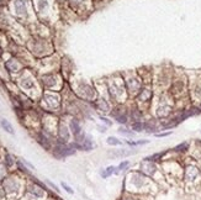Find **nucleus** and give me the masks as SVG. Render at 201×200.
<instances>
[{
    "label": "nucleus",
    "instance_id": "nucleus-1",
    "mask_svg": "<svg viewBox=\"0 0 201 200\" xmlns=\"http://www.w3.org/2000/svg\"><path fill=\"white\" fill-rule=\"evenodd\" d=\"M159 188V184L153 179L146 175L140 169H130L125 173L123 183H122V193L132 194L137 196L154 195Z\"/></svg>",
    "mask_w": 201,
    "mask_h": 200
},
{
    "label": "nucleus",
    "instance_id": "nucleus-2",
    "mask_svg": "<svg viewBox=\"0 0 201 200\" xmlns=\"http://www.w3.org/2000/svg\"><path fill=\"white\" fill-rule=\"evenodd\" d=\"M175 111L177 104L173 99V96L168 93V90L158 92L151 108V115L156 118L158 121H164L170 119Z\"/></svg>",
    "mask_w": 201,
    "mask_h": 200
},
{
    "label": "nucleus",
    "instance_id": "nucleus-3",
    "mask_svg": "<svg viewBox=\"0 0 201 200\" xmlns=\"http://www.w3.org/2000/svg\"><path fill=\"white\" fill-rule=\"evenodd\" d=\"M102 95L109 98L112 104H122V103H128L130 98L125 88V83L122 78H114L104 82L102 87Z\"/></svg>",
    "mask_w": 201,
    "mask_h": 200
},
{
    "label": "nucleus",
    "instance_id": "nucleus-4",
    "mask_svg": "<svg viewBox=\"0 0 201 200\" xmlns=\"http://www.w3.org/2000/svg\"><path fill=\"white\" fill-rule=\"evenodd\" d=\"M183 182L186 187H196L201 182V167L196 162H185L183 167Z\"/></svg>",
    "mask_w": 201,
    "mask_h": 200
},
{
    "label": "nucleus",
    "instance_id": "nucleus-5",
    "mask_svg": "<svg viewBox=\"0 0 201 200\" xmlns=\"http://www.w3.org/2000/svg\"><path fill=\"white\" fill-rule=\"evenodd\" d=\"M154 98H156V92H154L153 85L144 84L142 87V89L140 90V93L136 95L133 101L140 108H142L144 111H147L151 115V108H152V104H153V101H154Z\"/></svg>",
    "mask_w": 201,
    "mask_h": 200
},
{
    "label": "nucleus",
    "instance_id": "nucleus-6",
    "mask_svg": "<svg viewBox=\"0 0 201 200\" xmlns=\"http://www.w3.org/2000/svg\"><path fill=\"white\" fill-rule=\"evenodd\" d=\"M138 169L141 172L149 177L151 179L158 184H161L162 182L165 181V177H164V173L161 168V164L157 163V162H152V161H146V160H142L140 163H138Z\"/></svg>",
    "mask_w": 201,
    "mask_h": 200
},
{
    "label": "nucleus",
    "instance_id": "nucleus-7",
    "mask_svg": "<svg viewBox=\"0 0 201 200\" xmlns=\"http://www.w3.org/2000/svg\"><path fill=\"white\" fill-rule=\"evenodd\" d=\"M109 116L116 122L119 126H128L130 125V111H128V103L122 104H115L110 111Z\"/></svg>",
    "mask_w": 201,
    "mask_h": 200
},
{
    "label": "nucleus",
    "instance_id": "nucleus-8",
    "mask_svg": "<svg viewBox=\"0 0 201 200\" xmlns=\"http://www.w3.org/2000/svg\"><path fill=\"white\" fill-rule=\"evenodd\" d=\"M122 79H123L125 88H126V92L128 94L130 100H133L136 98V95L140 93L142 87L144 85L142 78L140 77V75L135 74V73H130V74L125 75Z\"/></svg>",
    "mask_w": 201,
    "mask_h": 200
},
{
    "label": "nucleus",
    "instance_id": "nucleus-9",
    "mask_svg": "<svg viewBox=\"0 0 201 200\" xmlns=\"http://www.w3.org/2000/svg\"><path fill=\"white\" fill-rule=\"evenodd\" d=\"M77 153V149H75L72 143H56L54 147L52 149V155L53 157H56L57 160H64L67 157H71V156H74Z\"/></svg>",
    "mask_w": 201,
    "mask_h": 200
},
{
    "label": "nucleus",
    "instance_id": "nucleus-10",
    "mask_svg": "<svg viewBox=\"0 0 201 200\" xmlns=\"http://www.w3.org/2000/svg\"><path fill=\"white\" fill-rule=\"evenodd\" d=\"M91 105H93V108H94V111L99 113V114H101V115H109L110 111H111L112 106H114V104L109 100L107 96L102 95V94H99V95H98V98H96V99L91 103Z\"/></svg>",
    "mask_w": 201,
    "mask_h": 200
},
{
    "label": "nucleus",
    "instance_id": "nucleus-11",
    "mask_svg": "<svg viewBox=\"0 0 201 200\" xmlns=\"http://www.w3.org/2000/svg\"><path fill=\"white\" fill-rule=\"evenodd\" d=\"M128 111H130V121L135 122V121H144L149 116L147 111H144L142 108L138 106L133 100L128 101ZM130 122V123H131Z\"/></svg>",
    "mask_w": 201,
    "mask_h": 200
},
{
    "label": "nucleus",
    "instance_id": "nucleus-12",
    "mask_svg": "<svg viewBox=\"0 0 201 200\" xmlns=\"http://www.w3.org/2000/svg\"><path fill=\"white\" fill-rule=\"evenodd\" d=\"M189 98L194 105L201 103V78H197L189 83Z\"/></svg>",
    "mask_w": 201,
    "mask_h": 200
},
{
    "label": "nucleus",
    "instance_id": "nucleus-13",
    "mask_svg": "<svg viewBox=\"0 0 201 200\" xmlns=\"http://www.w3.org/2000/svg\"><path fill=\"white\" fill-rule=\"evenodd\" d=\"M106 155L110 160H123V158L137 155V151L133 149V148L121 147V148H117V149H109L106 152Z\"/></svg>",
    "mask_w": 201,
    "mask_h": 200
},
{
    "label": "nucleus",
    "instance_id": "nucleus-14",
    "mask_svg": "<svg viewBox=\"0 0 201 200\" xmlns=\"http://www.w3.org/2000/svg\"><path fill=\"white\" fill-rule=\"evenodd\" d=\"M72 143V146L77 149V151H83V152H91V151L96 147V143H95V141L93 140V136L91 135H89V134H86V136H85V139L83 140L80 143H77V142H71Z\"/></svg>",
    "mask_w": 201,
    "mask_h": 200
},
{
    "label": "nucleus",
    "instance_id": "nucleus-15",
    "mask_svg": "<svg viewBox=\"0 0 201 200\" xmlns=\"http://www.w3.org/2000/svg\"><path fill=\"white\" fill-rule=\"evenodd\" d=\"M143 125H144V134L147 135H154L157 132H161V122L152 115H149L143 121Z\"/></svg>",
    "mask_w": 201,
    "mask_h": 200
},
{
    "label": "nucleus",
    "instance_id": "nucleus-16",
    "mask_svg": "<svg viewBox=\"0 0 201 200\" xmlns=\"http://www.w3.org/2000/svg\"><path fill=\"white\" fill-rule=\"evenodd\" d=\"M72 132L69 130V126L64 125V123H61L58 131H57V142L58 143H69L72 139Z\"/></svg>",
    "mask_w": 201,
    "mask_h": 200
},
{
    "label": "nucleus",
    "instance_id": "nucleus-17",
    "mask_svg": "<svg viewBox=\"0 0 201 200\" xmlns=\"http://www.w3.org/2000/svg\"><path fill=\"white\" fill-rule=\"evenodd\" d=\"M69 130H71V132L73 135V137L75 139V137H78L79 135H81L83 132H85L84 130H83V123L79 119L77 118H72L71 120H69Z\"/></svg>",
    "mask_w": 201,
    "mask_h": 200
},
{
    "label": "nucleus",
    "instance_id": "nucleus-18",
    "mask_svg": "<svg viewBox=\"0 0 201 200\" xmlns=\"http://www.w3.org/2000/svg\"><path fill=\"white\" fill-rule=\"evenodd\" d=\"M117 134L120 136H122L123 139H127V140H133L138 135L133 130H131L130 126H119V129H117Z\"/></svg>",
    "mask_w": 201,
    "mask_h": 200
},
{
    "label": "nucleus",
    "instance_id": "nucleus-19",
    "mask_svg": "<svg viewBox=\"0 0 201 200\" xmlns=\"http://www.w3.org/2000/svg\"><path fill=\"white\" fill-rule=\"evenodd\" d=\"M131 165H132V162L128 160H123L121 161L119 164L116 165V170H115V175H120V174H125L131 169Z\"/></svg>",
    "mask_w": 201,
    "mask_h": 200
},
{
    "label": "nucleus",
    "instance_id": "nucleus-20",
    "mask_svg": "<svg viewBox=\"0 0 201 200\" xmlns=\"http://www.w3.org/2000/svg\"><path fill=\"white\" fill-rule=\"evenodd\" d=\"M115 170H116V165L110 164L107 167H102L99 169V175L101 177V179H109L110 177L115 175Z\"/></svg>",
    "mask_w": 201,
    "mask_h": 200
},
{
    "label": "nucleus",
    "instance_id": "nucleus-21",
    "mask_svg": "<svg viewBox=\"0 0 201 200\" xmlns=\"http://www.w3.org/2000/svg\"><path fill=\"white\" fill-rule=\"evenodd\" d=\"M189 148H190V142L189 141H183V142H180L179 144H177L174 148H171V151H173V153H175V155H184V153L188 152Z\"/></svg>",
    "mask_w": 201,
    "mask_h": 200
},
{
    "label": "nucleus",
    "instance_id": "nucleus-22",
    "mask_svg": "<svg viewBox=\"0 0 201 200\" xmlns=\"http://www.w3.org/2000/svg\"><path fill=\"white\" fill-rule=\"evenodd\" d=\"M151 141L149 140H146V139H142V140H123V144H126L128 147H141V146H144V144H148Z\"/></svg>",
    "mask_w": 201,
    "mask_h": 200
},
{
    "label": "nucleus",
    "instance_id": "nucleus-23",
    "mask_svg": "<svg viewBox=\"0 0 201 200\" xmlns=\"http://www.w3.org/2000/svg\"><path fill=\"white\" fill-rule=\"evenodd\" d=\"M106 144L110 147H119V146H123V141L121 139L116 136H107L106 140H105Z\"/></svg>",
    "mask_w": 201,
    "mask_h": 200
},
{
    "label": "nucleus",
    "instance_id": "nucleus-24",
    "mask_svg": "<svg viewBox=\"0 0 201 200\" xmlns=\"http://www.w3.org/2000/svg\"><path fill=\"white\" fill-rule=\"evenodd\" d=\"M128 126L131 127V130H133L136 134H142V132H144L143 121H135V122H131Z\"/></svg>",
    "mask_w": 201,
    "mask_h": 200
},
{
    "label": "nucleus",
    "instance_id": "nucleus-25",
    "mask_svg": "<svg viewBox=\"0 0 201 200\" xmlns=\"http://www.w3.org/2000/svg\"><path fill=\"white\" fill-rule=\"evenodd\" d=\"M14 6H15V11L17 14H25L26 12V3L24 0H15Z\"/></svg>",
    "mask_w": 201,
    "mask_h": 200
},
{
    "label": "nucleus",
    "instance_id": "nucleus-26",
    "mask_svg": "<svg viewBox=\"0 0 201 200\" xmlns=\"http://www.w3.org/2000/svg\"><path fill=\"white\" fill-rule=\"evenodd\" d=\"M0 126H1V127L6 131V132L10 134V135H14V134H15V131H14L12 125H11V123H10L8 120H6V119H1V120H0Z\"/></svg>",
    "mask_w": 201,
    "mask_h": 200
},
{
    "label": "nucleus",
    "instance_id": "nucleus-27",
    "mask_svg": "<svg viewBox=\"0 0 201 200\" xmlns=\"http://www.w3.org/2000/svg\"><path fill=\"white\" fill-rule=\"evenodd\" d=\"M98 118H99L100 122H101V123H104V125H106L109 129H110V127H112L114 121H112V119L110 118L109 115H101V114H99Z\"/></svg>",
    "mask_w": 201,
    "mask_h": 200
},
{
    "label": "nucleus",
    "instance_id": "nucleus-28",
    "mask_svg": "<svg viewBox=\"0 0 201 200\" xmlns=\"http://www.w3.org/2000/svg\"><path fill=\"white\" fill-rule=\"evenodd\" d=\"M117 200H146L144 196H137L132 194H127V193H122V195Z\"/></svg>",
    "mask_w": 201,
    "mask_h": 200
},
{
    "label": "nucleus",
    "instance_id": "nucleus-29",
    "mask_svg": "<svg viewBox=\"0 0 201 200\" xmlns=\"http://www.w3.org/2000/svg\"><path fill=\"white\" fill-rule=\"evenodd\" d=\"M16 165H17V169L20 172H22V173H25L26 175H31V172L29 170V167H26V165L22 163V161H17Z\"/></svg>",
    "mask_w": 201,
    "mask_h": 200
},
{
    "label": "nucleus",
    "instance_id": "nucleus-30",
    "mask_svg": "<svg viewBox=\"0 0 201 200\" xmlns=\"http://www.w3.org/2000/svg\"><path fill=\"white\" fill-rule=\"evenodd\" d=\"M4 163H5V165H6V168H11L12 165H14V163H15V160H14V157H12L10 153H6V155H5V161H4Z\"/></svg>",
    "mask_w": 201,
    "mask_h": 200
},
{
    "label": "nucleus",
    "instance_id": "nucleus-31",
    "mask_svg": "<svg viewBox=\"0 0 201 200\" xmlns=\"http://www.w3.org/2000/svg\"><path fill=\"white\" fill-rule=\"evenodd\" d=\"M33 80H31L30 78H27V79H24L22 80V87H24V89H31V88H33Z\"/></svg>",
    "mask_w": 201,
    "mask_h": 200
},
{
    "label": "nucleus",
    "instance_id": "nucleus-32",
    "mask_svg": "<svg viewBox=\"0 0 201 200\" xmlns=\"http://www.w3.org/2000/svg\"><path fill=\"white\" fill-rule=\"evenodd\" d=\"M173 134V131H161V132H157L154 134L156 137H158V139H163V137H168Z\"/></svg>",
    "mask_w": 201,
    "mask_h": 200
},
{
    "label": "nucleus",
    "instance_id": "nucleus-33",
    "mask_svg": "<svg viewBox=\"0 0 201 200\" xmlns=\"http://www.w3.org/2000/svg\"><path fill=\"white\" fill-rule=\"evenodd\" d=\"M96 129H98L100 134H106L109 131V127L106 125H104V123H96Z\"/></svg>",
    "mask_w": 201,
    "mask_h": 200
},
{
    "label": "nucleus",
    "instance_id": "nucleus-34",
    "mask_svg": "<svg viewBox=\"0 0 201 200\" xmlns=\"http://www.w3.org/2000/svg\"><path fill=\"white\" fill-rule=\"evenodd\" d=\"M61 187L63 188V189L68 193V194H71V195H73V194H74V190H73L71 187H69V185H68L66 182H62V183H61Z\"/></svg>",
    "mask_w": 201,
    "mask_h": 200
},
{
    "label": "nucleus",
    "instance_id": "nucleus-35",
    "mask_svg": "<svg viewBox=\"0 0 201 200\" xmlns=\"http://www.w3.org/2000/svg\"><path fill=\"white\" fill-rule=\"evenodd\" d=\"M46 184L48 185V187H51L54 191H56V193H59V189H58V187H57V185L56 184H54V183H52L51 181H48V179H46Z\"/></svg>",
    "mask_w": 201,
    "mask_h": 200
},
{
    "label": "nucleus",
    "instance_id": "nucleus-36",
    "mask_svg": "<svg viewBox=\"0 0 201 200\" xmlns=\"http://www.w3.org/2000/svg\"><path fill=\"white\" fill-rule=\"evenodd\" d=\"M21 161H22V163H24V164L26 165V167H29V168H30L31 170H33V169H35V167H33V165H32V164H31L30 162H27L26 160H21Z\"/></svg>",
    "mask_w": 201,
    "mask_h": 200
},
{
    "label": "nucleus",
    "instance_id": "nucleus-37",
    "mask_svg": "<svg viewBox=\"0 0 201 200\" xmlns=\"http://www.w3.org/2000/svg\"><path fill=\"white\" fill-rule=\"evenodd\" d=\"M196 106H197L199 111H200V114H201V103H199V104H196Z\"/></svg>",
    "mask_w": 201,
    "mask_h": 200
},
{
    "label": "nucleus",
    "instance_id": "nucleus-38",
    "mask_svg": "<svg viewBox=\"0 0 201 200\" xmlns=\"http://www.w3.org/2000/svg\"><path fill=\"white\" fill-rule=\"evenodd\" d=\"M200 132H201V131H200Z\"/></svg>",
    "mask_w": 201,
    "mask_h": 200
}]
</instances>
